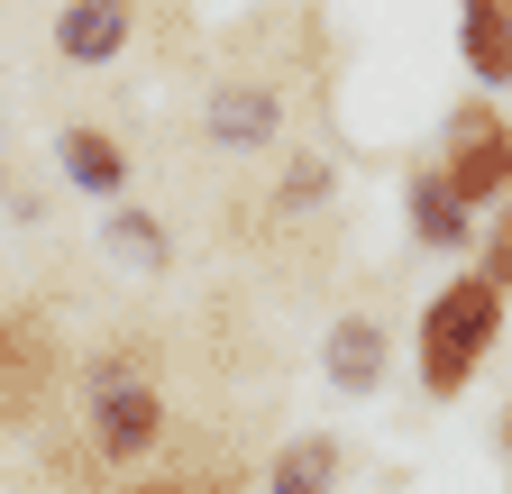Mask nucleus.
<instances>
[{"label":"nucleus","instance_id":"1","mask_svg":"<svg viewBox=\"0 0 512 494\" xmlns=\"http://www.w3.org/2000/svg\"><path fill=\"white\" fill-rule=\"evenodd\" d=\"M503 312H512V293L485 275V266H458L430 302H421V321H412V366H421V394L430 403H458L476 385V366L503 348Z\"/></svg>","mask_w":512,"mask_h":494},{"label":"nucleus","instance_id":"2","mask_svg":"<svg viewBox=\"0 0 512 494\" xmlns=\"http://www.w3.org/2000/svg\"><path fill=\"white\" fill-rule=\"evenodd\" d=\"M83 440L101 467H147L165 440V394H156V366L138 348H110L92 376H83Z\"/></svg>","mask_w":512,"mask_h":494},{"label":"nucleus","instance_id":"3","mask_svg":"<svg viewBox=\"0 0 512 494\" xmlns=\"http://www.w3.org/2000/svg\"><path fill=\"white\" fill-rule=\"evenodd\" d=\"M439 174L458 183L467 211H503L512 202V119L494 101H458L439 129Z\"/></svg>","mask_w":512,"mask_h":494},{"label":"nucleus","instance_id":"4","mask_svg":"<svg viewBox=\"0 0 512 494\" xmlns=\"http://www.w3.org/2000/svg\"><path fill=\"white\" fill-rule=\"evenodd\" d=\"M55 394V330L37 312H0V430H19Z\"/></svg>","mask_w":512,"mask_h":494},{"label":"nucleus","instance_id":"5","mask_svg":"<svg viewBox=\"0 0 512 494\" xmlns=\"http://www.w3.org/2000/svg\"><path fill=\"white\" fill-rule=\"evenodd\" d=\"M403 211H412V238L430 247V257H467V247L485 238V229H476L485 211H467V202H458V183L439 174V156L403 174Z\"/></svg>","mask_w":512,"mask_h":494},{"label":"nucleus","instance_id":"6","mask_svg":"<svg viewBox=\"0 0 512 494\" xmlns=\"http://www.w3.org/2000/svg\"><path fill=\"white\" fill-rule=\"evenodd\" d=\"M384 366H394V339H384V321H375V312L330 321V348H320V376H330V394L375 403V394H384Z\"/></svg>","mask_w":512,"mask_h":494},{"label":"nucleus","instance_id":"7","mask_svg":"<svg viewBox=\"0 0 512 494\" xmlns=\"http://www.w3.org/2000/svg\"><path fill=\"white\" fill-rule=\"evenodd\" d=\"M128 37H138V10H128V0H64L55 10V55L64 65H110Z\"/></svg>","mask_w":512,"mask_h":494},{"label":"nucleus","instance_id":"8","mask_svg":"<svg viewBox=\"0 0 512 494\" xmlns=\"http://www.w3.org/2000/svg\"><path fill=\"white\" fill-rule=\"evenodd\" d=\"M458 65L476 92H512V0H458Z\"/></svg>","mask_w":512,"mask_h":494},{"label":"nucleus","instance_id":"9","mask_svg":"<svg viewBox=\"0 0 512 494\" xmlns=\"http://www.w3.org/2000/svg\"><path fill=\"white\" fill-rule=\"evenodd\" d=\"M55 165H64V183L92 193V202H119V193H128V147H119L110 129H92V119L55 138Z\"/></svg>","mask_w":512,"mask_h":494},{"label":"nucleus","instance_id":"10","mask_svg":"<svg viewBox=\"0 0 512 494\" xmlns=\"http://www.w3.org/2000/svg\"><path fill=\"white\" fill-rule=\"evenodd\" d=\"M202 129H211V147H266L275 129H284V101L275 92H256V83H220V101L202 110Z\"/></svg>","mask_w":512,"mask_h":494},{"label":"nucleus","instance_id":"11","mask_svg":"<svg viewBox=\"0 0 512 494\" xmlns=\"http://www.w3.org/2000/svg\"><path fill=\"white\" fill-rule=\"evenodd\" d=\"M266 485H275V494H330V485H339V440H330V430H302V440H284Z\"/></svg>","mask_w":512,"mask_h":494},{"label":"nucleus","instance_id":"12","mask_svg":"<svg viewBox=\"0 0 512 494\" xmlns=\"http://www.w3.org/2000/svg\"><path fill=\"white\" fill-rule=\"evenodd\" d=\"M101 238L119 247L128 266H165V257H174V238H165V220H156V211H128V202L110 211V229H101Z\"/></svg>","mask_w":512,"mask_h":494},{"label":"nucleus","instance_id":"13","mask_svg":"<svg viewBox=\"0 0 512 494\" xmlns=\"http://www.w3.org/2000/svg\"><path fill=\"white\" fill-rule=\"evenodd\" d=\"M476 266H485V275L512 293V202H503V211H494V229L476 238Z\"/></svg>","mask_w":512,"mask_h":494},{"label":"nucleus","instance_id":"14","mask_svg":"<svg viewBox=\"0 0 512 494\" xmlns=\"http://www.w3.org/2000/svg\"><path fill=\"white\" fill-rule=\"evenodd\" d=\"M284 202L302 211V202H330V165H320V156H293L284 165Z\"/></svg>","mask_w":512,"mask_h":494},{"label":"nucleus","instance_id":"15","mask_svg":"<svg viewBox=\"0 0 512 494\" xmlns=\"http://www.w3.org/2000/svg\"><path fill=\"white\" fill-rule=\"evenodd\" d=\"M503 458H512V403H503Z\"/></svg>","mask_w":512,"mask_h":494},{"label":"nucleus","instance_id":"16","mask_svg":"<svg viewBox=\"0 0 512 494\" xmlns=\"http://www.w3.org/2000/svg\"><path fill=\"white\" fill-rule=\"evenodd\" d=\"M174 494H192V485H174Z\"/></svg>","mask_w":512,"mask_h":494}]
</instances>
